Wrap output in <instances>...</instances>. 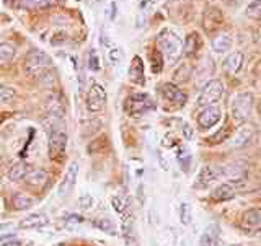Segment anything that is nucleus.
Segmentation results:
<instances>
[{
  "mask_svg": "<svg viewBox=\"0 0 261 246\" xmlns=\"http://www.w3.org/2000/svg\"><path fill=\"white\" fill-rule=\"evenodd\" d=\"M159 92L168 103H173L176 106H183L186 103V93L183 90H179L175 84H170V81L168 84H162L159 87Z\"/></svg>",
  "mask_w": 261,
  "mask_h": 246,
  "instance_id": "ddd939ff",
  "label": "nucleus"
},
{
  "mask_svg": "<svg viewBox=\"0 0 261 246\" xmlns=\"http://www.w3.org/2000/svg\"><path fill=\"white\" fill-rule=\"evenodd\" d=\"M33 206H35V199H33L31 196L27 193L15 194L13 199H12V207L15 210H27V209H31Z\"/></svg>",
  "mask_w": 261,
  "mask_h": 246,
  "instance_id": "393cba45",
  "label": "nucleus"
},
{
  "mask_svg": "<svg viewBox=\"0 0 261 246\" xmlns=\"http://www.w3.org/2000/svg\"><path fill=\"white\" fill-rule=\"evenodd\" d=\"M57 4V0H21V5L28 10H44Z\"/></svg>",
  "mask_w": 261,
  "mask_h": 246,
  "instance_id": "cd10ccee",
  "label": "nucleus"
},
{
  "mask_svg": "<svg viewBox=\"0 0 261 246\" xmlns=\"http://www.w3.org/2000/svg\"><path fill=\"white\" fill-rule=\"evenodd\" d=\"M224 13L217 7H207L202 15V28L207 35H214L224 24Z\"/></svg>",
  "mask_w": 261,
  "mask_h": 246,
  "instance_id": "9d476101",
  "label": "nucleus"
},
{
  "mask_svg": "<svg viewBox=\"0 0 261 246\" xmlns=\"http://www.w3.org/2000/svg\"><path fill=\"white\" fill-rule=\"evenodd\" d=\"M222 118V111H220L219 106H207V108H202V111L198 116V126L201 130H207L211 127H214L217 122Z\"/></svg>",
  "mask_w": 261,
  "mask_h": 246,
  "instance_id": "f8f14e48",
  "label": "nucleus"
},
{
  "mask_svg": "<svg viewBox=\"0 0 261 246\" xmlns=\"http://www.w3.org/2000/svg\"><path fill=\"white\" fill-rule=\"evenodd\" d=\"M46 108L49 113V118H64V114H65V106H64V103L59 96L49 98Z\"/></svg>",
  "mask_w": 261,
  "mask_h": 246,
  "instance_id": "b1692460",
  "label": "nucleus"
},
{
  "mask_svg": "<svg viewBox=\"0 0 261 246\" xmlns=\"http://www.w3.org/2000/svg\"><path fill=\"white\" fill-rule=\"evenodd\" d=\"M201 49V39L198 36V33H191L190 36L186 38V43H185V54L186 56H196L198 51Z\"/></svg>",
  "mask_w": 261,
  "mask_h": 246,
  "instance_id": "bb28decb",
  "label": "nucleus"
},
{
  "mask_svg": "<svg viewBox=\"0 0 261 246\" xmlns=\"http://www.w3.org/2000/svg\"><path fill=\"white\" fill-rule=\"evenodd\" d=\"M193 77V67L190 64H181L173 72V81L175 84H186Z\"/></svg>",
  "mask_w": 261,
  "mask_h": 246,
  "instance_id": "a878e982",
  "label": "nucleus"
},
{
  "mask_svg": "<svg viewBox=\"0 0 261 246\" xmlns=\"http://www.w3.org/2000/svg\"><path fill=\"white\" fill-rule=\"evenodd\" d=\"M258 43L261 44V33H259V36H258Z\"/></svg>",
  "mask_w": 261,
  "mask_h": 246,
  "instance_id": "49530a36",
  "label": "nucleus"
},
{
  "mask_svg": "<svg viewBox=\"0 0 261 246\" xmlns=\"http://www.w3.org/2000/svg\"><path fill=\"white\" fill-rule=\"evenodd\" d=\"M93 225H95L96 228H100V230H103V232H108V233H111V235H116V227H114V224L111 222V220H108V218L95 220Z\"/></svg>",
  "mask_w": 261,
  "mask_h": 246,
  "instance_id": "473e14b6",
  "label": "nucleus"
},
{
  "mask_svg": "<svg viewBox=\"0 0 261 246\" xmlns=\"http://www.w3.org/2000/svg\"><path fill=\"white\" fill-rule=\"evenodd\" d=\"M33 170V167L27 161H18L15 163V165L8 170V178H10V181H15V183H21L24 181V178L30 175V171Z\"/></svg>",
  "mask_w": 261,
  "mask_h": 246,
  "instance_id": "6ab92c4d",
  "label": "nucleus"
},
{
  "mask_svg": "<svg viewBox=\"0 0 261 246\" xmlns=\"http://www.w3.org/2000/svg\"><path fill=\"white\" fill-rule=\"evenodd\" d=\"M51 122L47 126L49 135V158L54 161H62L67 150V127L64 118H49Z\"/></svg>",
  "mask_w": 261,
  "mask_h": 246,
  "instance_id": "f257e3e1",
  "label": "nucleus"
},
{
  "mask_svg": "<svg viewBox=\"0 0 261 246\" xmlns=\"http://www.w3.org/2000/svg\"><path fill=\"white\" fill-rule=\"evenodd\" d=\"M47 179H49V175H47L46 170H43V168H33L30 171V175L24 178L23 183H27L31 187H43L47 183Z\"/></svg>",
  "mask_w": 261,
  "mask_h": 246,
  "instance_id": "412c9836",
  "label": "nucleus"
},
{
  "mask_svg": "<svg viewBox=\"0 0 261 246\" xmlns=\"http://www.w3.org/2000/svg\"><path fill=\"white\" fill-rule=\"evenodd\" d=\"M261 225V210L256 207H251L248 210H245L240 217V227L243 230H255Z\"/></svg>",
  "mask_w": 261,
  "mask_h": 246,
  "instance_id": "dca6fc26",
  "label": "nucleus"
},
{
  "mask_svg": "<svg viewBox=\"0 0 261 246\" xmlns=\"http://www.w3.org/2000/svg\"><path fill=\"white\" fill-rule=\"evenodd\" d=\"M8 227H10V224H8V225H0V232L5 230V228H8Z\"/></svg>",
  "mask_w": 261,
  "mask_h": 246,
  "instance_id": "a18cd8bd",
  "label": "nucleus"
},
{
  "mask_svg": "<svg viewBox=\"0 0 261 246\" xmlns=\"http://www.w3.org/2000/svg\"><path fill=\"white\" fill-rule=\"evenodd\" d=\"M121 59H122V51H121V49L119 47H111L110 51H108V61H110V64L116 65V64L121 62Z\"/></svg>",
  "mask_w": 261,
  "mask_h": 246,
  "instance_id": "58836bf2",
  "label": "nucleus"
},
{
  "mask_svg": "<svg viewBox=\"0 0 261 246\" xmlns=\"http://www.w3.org/2000/svg\"><path fill=\"white\" fill-rule=\"evenodd\" d=\"M219 235H220V228L217 224H209L204 232L201 233V238H199V246H214L219 240Z\"/></svg>",
  "mask_w": 261,
  "mask_h": 246,
  "instance_id": "4be33fe9",
  "label": "nucleus"
},
{
  "mask_svg": "<svg viewBox=\"0 0 261 246\" xmlns=\"http://www.w3.org/2000/svg\"><path fill=\"white\" fill-rule=\"evenodd\" d=\"M129 78L133 84L137 85H144L145 84V77H144V62L139 56H136L133 62H130L129 67Z\"/></svg>",
  "mask_w": 261,
  "mask_h": 246,
  "instance_id": "aec40b11",
  "label": "nucleus"
},
{
  "mask_svg": "<svg viewBox=\"0 0 261 246\" xmlns=\"http://www.w3.org/2000/svg\"><path fill=\"white\" fill-rule=\"evenodd\" d=\"M225 178V170L224 167H214V165H204L199 173L196 175L194 179V189H207L212 184Z\"/></svg>",
  "mask_w": 261,
  "mask_h": 246,
  "instance_id": "423d86ee",
  "label": "nucleus"
},
{
  "mask_svg": "<svg viewBox=\"0 0 261 246\" xmlns=\"http://www.w3.org/2000/svg\"><path fill=\"white\" fill-rule=\"evenodd\" d=\"M111 206H113V209L116 210L119 215H124L126 210H127V202H126L124 198H122V196H113V198H111Z\"/></svg>",
  "mask_w": 261,
  "mask_h": 246,
  "instance_id": "2f4dec72",
  "label": "nucleus"
},
{
  "mask_svg": "<svg viewBox=\"0 0 261 246\" xmlns=\"http://www.w3.org/2000/svg\"><path fill=\"white\" fill-rule=\"evenodd\" d=\"M227 181H237V179H245L248 171V163L245 160H235L224 167Z\"/></svg>",
  "mask_w": 261,
  "mask_h": 246,
  "instance_id": "4468645a",
  "label": "nucleus"
},
{
  "mask_svg": "<svg viewBox=\"0 0 261 246\" xmlns=\"http://www.w3.org/2000/svg\"><path fill=\"white\" fill-rule=\"evenodd\" d=\"M77 178H79V161H72L59 184V189H57L61 198H67V196L72 193V189L75 187Z\"/></svg>",
  "mask_w": 261,
  "mask_h": 246,
  "instance_id": "9b49d317",
  "label": "nucleus"
},
{
  "mask_svg": "<svg viewBox=\"0 0 261 246\" xmlns=\"http://www.w3.org/2000/svg\"><path fill=\"white\" fill-rule=\"evenodd\" d=\"M179 220H181L183 225L191 224V206L190 204L183 202L181 206H179Z\"/></svg>",
  "mask_w": 261,
  "mask_h": 246,
  "instance_id": "72a5a7b5",
  "label": "nucleus"
},
{
  "mask_svg": "<svg viewBox=\"0 0 261 246\" xmlns=\"http://www.w3.org/2000/svg\"><path fill=\"white\" fill-rule=\"evenodd\" d=\"M243 183L245 179H237V181H225L220 183L211 194V199L216 202H224L233 199L240 191H243Z\"/></svg>",
  "mask_w": 261,
  "mask_h": 246,
  "instance_id": "6e6552de",
  "label": "nucleus"
},
{
  "mask_svg": "<svg viewBox=\"0 0 261 246\" xmlns=\"http://www.w3.org/2000/svg\"><path fill=\"white\" fill-rule=\"evenodd\" d=\"M224 95V85L219 80H209L206 85L202 87L201 93L198 96V106L201 108H207V106H214Z\"/></svg>",
  "mask_w": 261,
  "mask_h": 246,
  "instance_id": "0eeeda50",
  "label": "nucleus"
},
{
  "mask_svg": "<svg viewBox=\"0 0 261 246\" xmlns=\"http://www.w3.org/2000/svg\"><path fill=\"white\" fill-rule=\"evenodd\" d=\"M16 54L15 46H12L10 43H0V65L10 62Z\"/></svg>",
  "mask_w": 261,
  "mask_h": 246,
  "instance_id": "c756f323",
  "label": "nucleus"
},
{
  "mask_svg": "<svg viewBox=\"0 0 261 246\" xmlns=\"http://www.w3.org/2000/svg\"><path fill=\"white\" fill-rule=\"evenodd\" d=\"M85 106L90 113H100L106 106V92L100 84H93L87 92Z\"/></svg>",
  "mask_w": 261,
  "mask_h": 246,
  "instance_id": "1a4fd4ad",
  "label": "nucleus"
},
{
  "mask_svg": "<svg viewBox=\"0 0 261 246\" xmlns=\"http://www.w3.org/2000/svg\"><path fill=\"white\" fill-rule=\"evenodd\" d=\"M65 222H67V224H82V222H84V217H80L77 214H70L67 218H65Z\"/></svg>",
  "mask_w": 261,
  "mask_h": 246,
  "instance_id": "37998d69",
  "label": "nucleus"
},
{
  "mask_svg": "<svg viewBox=\"0 0 261 246\" xmlns=\"http://www.w3.org/2000/svg\"><path fill=\"white\" fill-rule=\"evenodd\" d=\"M253 135H255V127H253L251 124H243L235 132V135L232 137L230 145L233 147V149H242V147L248 145L251 142Z\"/></svg>",
  "mask_w": 261,
  "mask_h": 246,
  "instance_id": "2eb2a0df",
  "label": "nucleus"
},
{
  "mask_svg": "<svg viewBox=\"0 0 261 246\" xmlns=\"http://www.w3.org/2000/svg\"><path fill=\"white\" fill-rule=\"evenodd\" d=\"M228 134H230V130H228V127H222L216 135L209 137V139H207V142H209V144H220V142H225V139H227Z\"/></svg>",
  "mask_w": 261,
  "mask_h": 246,
  "instance_id": "e433bc0d",
  "label": "nucleus"
},
{
  "mask_svg": "<svg viewBox=\"0 0 261 246\" xmlns=\"http://www.w3.org/2000/svg\"><path fill=\"white\" fill-rule=\"evenodd\" d=\"M212 51L217 54H224L228 52L233 46V38L228 35V33H224V35H219L212 39Z\"/></svg>",
  "mask_w": 261,
  "mask_h": 246,
  "instance_id": "5701e85b",
  "label": "nucleus"
},
{
  "mask_svg": "<svg viewBox=\"0 0 261 246\" xmlns=\"http://www.w3.org/2000/svg\"><path fill=\"white\" fill-rule=\"evenodd\" d=\"M245 15H247V18L253 21H259L261 20V0H253L251 4H248V7L245 8Z\"/></svg>",
  "mask_w": 261,
  "mask_h": 246,
  "instance_id": "7c9ffc66",
  "label": "nucleus"
},
{
  "mask_svg": "<svg viewBox=\"0 0 261 246\" xmlns=\"http://www.w3.org/2000/svg\"><path fill=\"white\" fill-rule=\"evenodd\" d=\"M53 69V59L43 51H35L28 52V56L24 57V72L30 78L41 80L44 78Z\"/></svg>",
  "mask_w": 261,
  "mask_h": 246,
  "instance_id": "7ed1b4c3",
  "label": "nucleus"
},
{
  "mask_svg": "<svg viewBox=\"0 0 261 246\" xmlns=\"http://www.w3.org/2000/svg\"><path fill=\"white\" fill-rule=\"evenodd\" d=\"M157 4V0H142L141 2V12H139V21H137V26L141 28L142 23H144V16L147 13V10H150V8Z\"/></svg>",
  "mask_w": 261,
  "mask_h": 246,
  "instance_id": "f704fd0d",
  "label": "nucleus"
},
{
  "mask_svg": "<svg viewBox=\"0 0 261 246\" xmlns=\"http://www.w3.org/2000/svg\"><path fill=\"white\" fill-rule=\"evenodd\" d=\"M178 161H179V167H181L183 171L188 170V167H190V163H191V155L188 150H179L178 152Z\"/></svg>",
  "mask_w": 261,
  "mask_h": 246,
  "instance_id": "4c0bfd02",
  "label": "nucleus"
},
{
  "mask_svg": "<svg viewBox=\"0 0 261 246\" xmlns=\"http://www.w3.org/2000/svg\"><path fill=\"white\" fill-rule=\"evenodd\" d=\"M15 95V90L10 88V87H4V85H0V104L8 101V100H12Z\"/></svg>",
  "mask_w": 261,
  "mask_h": 246,
  "instance_id": "a19ab883",
  "label": "nucleus"
},
{
  "mask_svg": "<svg viewBox=\"0 0 261 246\" xmlns=\"http://www.w3.org/2000/svg\"><path fill=\"white\" fill-rule=\"evenodd\" d=\"M2 246H21L18 241H8V243H5V244H2Z\"/></svg>",
  "mask_w": 261,
  "mask_h": 246,
  "instance_id": "c03bdc74",
  "label": "nucleus"
},
{
  "mask_svg": "<svg viewBox=\"0 0 261 246\" xmlns=\"http://www.w3.org/2000/svg\"><path fill=\"white\" fill-rule=\"evenodd\" d=\"M251 111H253V95L250 92L237 93L232 98L230 114H232V118L237 122H240V124H245V122L250 119Z\"/></svg>",
  "mask_w": 261,
  "mask_h": 246,
  "instance_id": "20e7f679",
  "label": "nucleus"
},
{
  "mask_svg": "<svg viewBox=\"0 0 261 246\" xmlns=\"http://www.w3.org/2000/svg\"><path fill=\"white\" fill-rule=\"evenodd\" d=\"M212 73H214V61H211L209 57L204 59V64H201V69L198 72V85H202L204 80L212 77Z\"/></svg>",
  "mask_w": 261,
  "mask_h": 246,
  "instance_id": "c85d7f7f",
  "label": "nucleus"
},
{
  "mask_svg": "<svg viewBox=\"0 0 261 246\" xmlns=\"http://www.w3.org/2000/svg\"><path fill=\"white\" fill-rule=\"evenodd\" d=\"M155 103L152 101V98L145 93H134L129 98H126L124 101V113L129 118H141L145 113L153 111Z\"/></svg>",
  "mask_w": 261,
  "mask_h": 246,
  "instance_id": "39448f33",
  "label": "nucleus"
},
{
  "mask_svg": "<svg viewBox=\"0 0 261 246\" xmlns=\"http://www.w3.org/2000/svg\"><path fill=\"white\" fill-rule=\"evenodd\" d=\"M245 64V56L240 51H235L232 54H228L224 61V70L228 72L230 75H237Z\"/></svg>",
  "mask_w": 261,
  "mask_h": 246,
  "instance_id": "f3484780",
  "label": "nucleus"
},
{
  "mask_svg": "<svg viewBox=\"0 0 261 246\" xmlns=\"http://www.w3.org/2000/svg\"><path fill=\"white\" fill-rule=\"evenodd\" d=\"M88 69L92 72H98L100 70V57H98L95 49H92L88 54Z\"/></svg>",
  "mask_w": 261,
  "mask_h": 246,
  "instance_id": "c9c22d12",
  "label": "nucleus"
},
{
  "mask_svg": "<svg viewBox=\"0 0 261 246\" xmlns=\"http://www.w3.org/2000/svg\"><path fill=\"white\" fill-rule=\"evenodd\" d=\"M49 225V218L44 214H30L20 220L18 227L23 230H33V228H43Z\"/></svg>",
  "mask_w": 261,
  "mask_h": 246,
  "instance_id": "a211bd4d",
  "label": "nucleus"
},
{
  "mask_svg": "<svg viewBox=\"0 0 261 246\" xmlns=\"http://www.w3.org/2000/svg\"><path fill=\"white\" fill-rule=\"evenodd\" d=\"M157 49L165 57L170 65H175L185 52V43L176 33L170 30H163L157 36Z\"/></svg>",
  "mask_w": 261,
  "mask_h": 246,
  "instance_id": "f03ea898",
  "label": "nucleus"
},
{
  "mask_svg": "<svg viewBox=\"0 0 261 246\" xmlns=\"http://www.w3.org/2000/svg\"><path fill=\"white\" fill-rule=\"evenodd\" d=\"M162 69H163V65H162V52L157 49L155 52H152V70L155 73H159V72H162Z\"/></svg>",
  "mask_w": 261,
  "mask_h": 246,
  "instance_id": "ea45409f",
  "label": "nucleus"
},
{
  "mask_svg": "<svg viewBox=\"0 0 261 246\" xmlns=\"http://www.w3.org/2000/svg\"><path fill=\"white\" fill-rule=\"evenodd\" d=\"M79 204H80V207H82V209L88 210V209H92V207H93V198H92L90 194H82V196H80V199H79Z\"/></svg>",
  "mask_w": 261,
  "mask_h": 246,
  "instance_id": "79ce46f5",
  "label": "nucleus"
}]
</instances>
